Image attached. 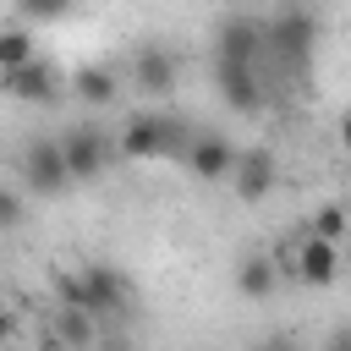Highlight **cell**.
Listing matches in <instances>:
<instances>
[{"instance_id":"cell-1","label":"cell","mask_w":351,"mask_h":351,"mask_svg":"<svg viewBox=\"0 0 351 351\" xmlns=\"http://www.w3.org/2000/svg\"><path fill=\"white\" fill-rule=\"evenodd\" d=\"M60 302L66 307H88L93 318H115V313H126L132 285L110 263H82L77 274H60Z\"/></svg>"},{"instance_id":"cell-2","label":"cell","mask_w":351,"mask_h":351,"mask_svg":"<svg viewBox=\"0 0 351 351\" xmlns=\"http://www.w3.org/2000/svg\"><path fill=\"white\" fill-rule=\"evenodd\" d=\"M186 148H192V132L176 115H132L121 126V154L126 159H170V154H186Z\"/></svg>"},{"instance_id":"cell-3","label":"cell","mask_w":351,"mask_h":351,"mask_svg":"<svg viewBox=\"0 0 351 351\" xmlns=\"http://www.w3.org/2000/svg\"><path fill=\"white\" fill-rule=\"evenodd\" d=\"M263 38H269V55H280L291 71H302L313 44H318V16L307 5H285V11H274L263 22Z\"/></svg>"},{"instance_id":"cell-4","label":"cell","mask_w":351,"mask_h":351,"mask_svg":"<svg viewBox=\"0 0 351 351\" xmlns=\"http://www.w3.org/2000/svg\"><path fill=\"white\" fill-rule=\"evenodd\" d=\"M22 181L33 192H66L71 186V165H66V148L60 137H33L22 148Z\"/></svg>"},{"instance_id":"cell-5","label":"cell","mask_w":351,"mask_h":351,"mask_svg":"<svg viewBox=\"0 0 351 351\" xmlns=\"http://www.w3.org/2000/svg\"><path fill=\"white\" fill-rule=\"evenodd\" d=\"M263 49H269V38H263V22H258V16H230V22H219V33H214V60L258 66Z\"/></svg>"},{"instance_id":"cell-6","label":"cell","mask_w":351,"mask_h":351,"mask_svg":"<svg viewBox=\"0 0 351 351\" xmlns=\"http://www.w3.org/2000/svg\"><path fill=\"white\" fill-rule=\"evenodd\" d=\"M214 88L236 115H258L263 110V82L258 66H236V60H214Z\"/></svg>"},{"instance_id":"cell-7","label":"cell","mask_w":351,"mask_h":351,"mask_svg":"<svg viewBox=\"0 0 351 351\" xmlns=\"http://www.w3.org/2000/svg\"><path fill=\"white\" fill-rule=\"evenodd\" d=\"M60 148H66L71 181H99V176H104V165H110V137H104V132H93V126H71V132L60 137Z\"/></svg>"},{"instance_id":"cell-8","label":"cell","mask_w":351,"mask_h":351,"mask_svg":"<svg viewBox=\"0 0 351 351\" xmlns=\"http://www.w3.org/2000/svg\"><path fill=\"white\" fill-rule=\"evenodd\" d=\"M176 77H181V60H176L165 44H143V49L132 55V88H137V93L159 99V93L176 88Z\"/></svg>"},{"instance_id":"cell-9","label":"cell","mask_w":351,"mask_h":351,"mask_svg":"<svg viewBox=\"0 0 351 351\" xmlns=\"http://www.w3.org/2000/svg\"><path fill=\"white\" fill-rule=\"evenodd\" d=\"M236 165H241V154H236L219 132H197L192 148H186V170H192L197 181H230Z\"/></svg>"},{"instance_id":"cell-10","label":"cell","mask_w":351,"mask_h":351,"mask_svg":"<svg viewBox=\"0 0 351 351\" xmlns=\"http://www.w3.org/2000/svg\"><path fill=\"white\" fill-rule=\"evenodd\" d=\"M274 154L269 148H247L241 154V165H236V176H230V186H236V197L241 203H258V197H269L274 192Z\"/></svg>"},{"instance_id":"cell-11","label":"cell","mask_w":351,"mask_h":351,"mask_svg":"<svg viewBox=\"0 0 351 351\" xmlns=\"http://www.w3.org/2000/svg\"><path fill=\"white\" fill-rule=\"evenodd\" d=\"M296 274L307 280V285H329L335 274H340V241H324V236H302V247H296Z\"/></svg>"},{"instance_id":"cell-12","label":"cell","mask_w":351,"mask_h":351,"mask_svg":"<svg viewBox=\"0 0 351 351\" xmlns=\"http://www.w3.org/2000/svg\"><path fill=\"white\" fill-rule=\"evenodd\" d=\"M5 93L22 99V104H38V99H55L60 93V77H55L49 60H27V66L5 71Z\"/></svg>"},{"instance_id":"cell-13","label":"cell","mask_w":351,"mask_h":351,"mask_svg":"<svg viewBox=\"0 0 351 351\" xmlns=\"http://www.w3.org/2000/svg\"><path fill=\"white\" fill-rule=\"evenodd\" d=\"M274 285H280V269H274L263 252H252V258H241V263H236V291H241L247 302L274 296Z\"/></svg>"},{"instance_id":"cell-14","label":"cell","mask_w":351,"mask_h":351,"mask_svg":"<svg viewBox=\"0 0 351 351\" xmlns=\"http://www.w3.org/2000/svg\"><path fill=\"white\" fill-rule=\"evenodd\" d=\"M27 60H38V55H33V33L22 27V16H11L5 33H0V71H16V66H27Z\"/></svg>"},{"instance_id":"cell-15","label":"cell","mask_w":351,"mask_h":351,"mask_svg":"<svg viewBox=\"0 0 351 351\" xmlns=\"http://www.w3.org/2000/svg\"><path fill=\"white\" fill-rule=\"evenodd\" d=\"M71 88H77L82 104H110L121 82H115V71H104V66H82V71L71 77Z\"/></svg>"},{"instance_id":"cell-16","label":"cell","mask_w":351,"mask_h":351,"mask_svg":"<svg viewBox=\"0 0 351 351\" xmlns=\"http://www.w3.org/2000/svg\"><path fill=\"white\" fill-rule=\"evenodd\" d=\"M55 335H60L71 351H88V346H93V313H88V307H60V313H55Z\"/></svg>"},{"instance_id":"cell-17","label":"cell","mask_w":351,"mask_h":351,"mask_svg":"<svg viewBox=\"0 0 351 351\" xmlns=\"http://www.w3.org/2000/svg\"><path fill=\"white\" fill-rule=\"evenodd\" d=\"M313 236H324V241H340L346 230H351V208H340V203H324L318 214H313V225H307Z\"/></svg>"},{"instance_id":"cell-18","label":"cell","mask_w":351,"mask_h":351,"mask_svg":"<svg viewBox=\"0 0 351 351\" xmlns=\"http://www.w3.org/2000/svg\"><path fill=\"white\" fill-rule=\"evenodd\" d=\"M66 11H71V0H16V16L22 22H55Z\"/></svg>"},{"instance_id":"cell-19","label":"cell","mask_w":351,"mask_h":351,"mask_svg":"<svg viewBox=\"0 0 351 351\" xmlns=\"http://www.w3.org/2000/svg\"><path fill=\"white\" fill-rule=\"evenodd\" d=\"M0 225H22V186L16 181L0 186Z\"/></svg>"},{"instance_id":"cell-20","label":"cell","mask_w":351,"mask_h":351,"mask_svg":"<svg viewBox=\"0 0 351 351\" xmlns=\"http://www.w3.org/2000/svg\"><path fill=\"white\" fill-rule=\"evenodd\" d=\"M324 351H351V324H340V329L329 335V346H324Z\"/></svg>"},{"instance_id":"cell-21","label":"cell","mask_w":351,"mask_h":351,"mask_svg":"<svg viewBox=\"0 0 351 351\" xmlns=\"http://www.w3.org/2000/svg\"><path fill=\"white\" fill-rule=\"evenodd\" d=\"M38 351H71V346H66V340H60V335H55V329H49V335H44V340H38Z\"/></svg>"},{"instance_id":"cell-22","label":"cell","mask_w":351,"mask_h":351,"mask_svg":"<svg viewBox=\"0 0 351 351\" xmlns=\"http://www.w3.org/2000/svg\"><path fill=\"white\" fill-rule=\"evenodd\" d=\"M252 351H296L291 340H263V346H252Z\"/></svg>"},{"instance_id":"cell-23","label":"cell","mask_w":351,"mask_h":351,"mask_svg":"<svg viewBox=\"0 0 351 351\" xmlns=\"http://www.w3.org/2000/svg\"><path fill=\"white\" fill-rule=\"evenodd\" d=\"M340 143H346V154H351V115L340 121Z\"/></svg>"}]
</instances>
